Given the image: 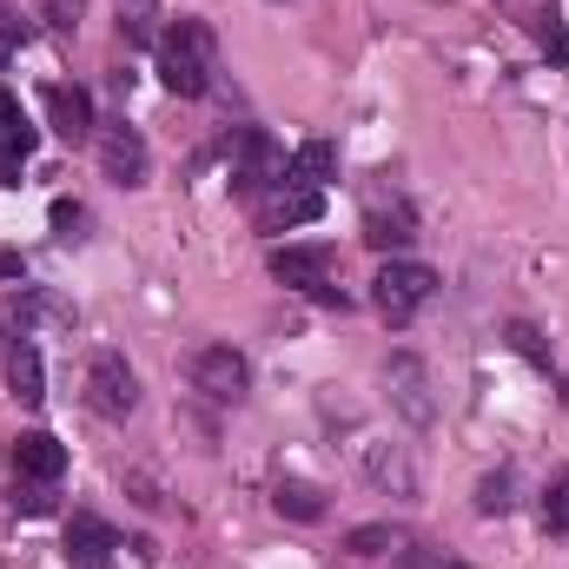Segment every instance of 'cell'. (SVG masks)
<instances>
[{
	"label": "cell",
	"mask_w": 569,
	"mask_h": 569,
	"mask_svg": "<svg viewBox=\"0 0 569 569\" xmlns=\"http://www.w3.org/2000/svg\"><path fill=\"white\" fill-rule=\"evenodd\" d=\"M543 530H557V537L569 530V477L543 490Z\"/></svg>",
	"instance_id": "cb8c5ba5"
},
{
	"label": "cell",
	"mask_w": 569,
	"mask_h": 569,
	"mask_svg": "<svg viewBox=\"0 0 569 569\" xmlns=\"http://www.w3.org/2000/svg\"><path fill=\"white\" fill-rule=\"evenodd\" d=\"M120 7V40L127 47H159V0H113Z\"/></svg>",
	"instance_id": "ac0fdd59"
},
{
	"label": "cell",
	"mask_w": 569,
	"mask_h": 569,
	"mask_svg": "<svg viewBox=\"0 0 569 569\" xmlns=\"http://www.w3.org/2000/svg\"><path fill=\"white\" fill-rule=\"evenodd\" d=\"M20 272V252H0V279H13Z\"/></svg>",
	"instance_id": "4dcf8cb0"
},
{
	"label": "cell",
	"mask_w": 569,
	"mask_h": 569,
	"mask_svg": "<svg viewBox=\"0 0 569 569\" xmlns=\"http://www.w3.org/2000/svg\"><path fill=\"white\" fill-rule=\"evenodd\" d=\"M284 186V152L272 146V133H259V127H246L239 140H232V192H246L252 206Z\"/></svg>",
	"instance_id": "277c9868"
},
{
	"label": "cell",
	"mask_w": 569,
	"mask_h": 569,
	"mask_svg": "<svg viewBox=\"0 0 569 569\" xmlns=\"http://www.w3.org/2000/svg\"><path fill=\"white\" fill-rule=\"evenodd\" d=\"M411 239H418V219H411V206H405V199H391V206H371V212H365V246H371V252H391V259H398Z\"/></svg>",
	"instance_id": "5bb4252c"
},
{
	"label": "cell",
	"mask_w": 569,
	"mask_h": 569,
	"mask_svg": "<svg viewBox=\"0 0 569 569\" xmlns=\"http://www.w3.org/2000/svg\"><path fill=\"white\" fill-rule=\"evenodd\" d=\"M47 127H53L67 146H93L100 120H93V100H87V87H47Z\"/></svg>",
	"instance_id": "30bf717a"
},
{
	"label": "cell",
	"mask_w": 569,
	"mask_h": 569,
	"mask_svg": "<svg viewBox=\"0 0 569 569\" xmlns=\"http://www.w3.org/2000/svg\"><path fill=\"white\" fill-rule=\"evenodd\" d=\"M13 47H20V20H0V60H13Z\"/></svg>",
	"instance_id": "f546056e"
},
{
	"label": "cell",
	"mask_w": 569,
	"mask_h": 569,
	"mask_svg": "<svg viewBox=\"0 0 569 569\" xmlns=\"http://www.w3.org/2000/svg\"><path fill=\"white\" fill-rule=\"evenodd\" d=\"M351 450H358V470H365L378 490H391V497H418V470H411L405 443H385V437H358Z\"/></svg>",
	"instance_id": "9c48e42d"
},
{
	"label": "cell",
	"mask_w": 569,
	"mask_h": 569,
	"mask_svg": "<svg viewBox=\"0 0 569 569\" xmlns=\"http://www.w3.org/2000/svg\"><path fill=\"white\" fill-rule=\"evenodd\" d=\"M510 345L530 358V365H543L550 371V351H543V338H537V325H510Z\"/></svg>",
	"instance_id": "d4e9b609"
},
{
	"label": "cell",
	"mask_w": 569,
	"mask_h": 569,
	"mask_svg": "<svg viewBox=\"0 0 569 569\" xmlns=\"http://www.w3.org/2000/svg\"><path fill=\"white\" fill-rule=\"evenodd\" d=\"M371 298H378L385 325H411L430 298H437V272L418 266V259H385L378 279H371Z\"/></svg>",
	"instance_id": "7a4b0ae2"
},
{
	"label": "cell",
	"mask_w": 569,
	"mask_h": 569,
	"mask_svg": "<svg viewBox=\"0 0 569 569\" xmlns=\"http://www.w3.org/2000/svg\"><path fill=\"white\" fill-rule=\"evenodd\" d=\"M503 510H510V470L477 483V517H503Z\"/></svg>",
	"instance_id": "44dd1931"
},
{
	"label": "cell",
	"mask_w": 569,
	"mask_h": 569,
	"mask_svg": "<svg viewBox=\"0 0 569 569\" xmlns=\"http://www.w3.org/2000/svg\"><path fill=\"white\" fill-rule=\"evenodd\" d=\"M113 550H120V537H113V523H107V517H93V510L67 517V563H73V569H107Z\"/></svg>",
	"instance_id": "7c38bea8"
},
{
	"label": "cell",
	"mask_w": 569,
	"mask_h": 569,
	"mask_svg": "<svg viewBox=\"0 0 569 569\" xmlns=\"http://www.w3.org/2000/svg\"><path fill=\"white\" fill-rule=\"evenodd\" d=\"M40 13H47V27H53V33H73V27H80V0H47Z\"/></svg>",
	"instance_id": "484cf974"
},
{
	"label": "cell",
	"mask_w": 569,
	"mask_h": 569,
	"mask_svg": "<svg viewBox=\"0 0 569 569\" xmlns=\"http://www.w3.org/2000/svg\"><path fill=\"white\" fill-rule=\"evenodd\" d=\"M13 503H20L27 517H47V510H53V490H47V483H27V490H20Z\"/></svg>",
	"instance_id": "83f0119b"
},
{
	"label": "cell",
	"mask_w": 569,
	"mask_h": 569,
	"mask_svg": "<svg viewBox=\"0 0 569 569\" xmlns=\"http://www.w3.org/2000/svg\"><path fill=\"white\" fill-rule=\"evenodd\" d=\"M391 569H463V563H450L443 550H405V557H398Z\"/></svg>",
	"instance_id": "4316f807"
},
{
	"label": "cell",
	"mask_w": 569,
	"mask_h": 569,
	"mask_svg": "<svg viewBox=\"0 0 569 569\" xmlns=\"http://www.w3.org/2000/svg\"><path fill=\"white\" fill-rule=\"evenodd\" d=\"M87 405L100 418H133L140 411V371L120 351H93V365H87Z\"/></svg>",
	"instance_id": "5b68a950"
},
{
	"label": "cell",
	"mask_w": 569,
	"mask_h": 569,
	"mask_svg": "<svg viewBox=\"0 0 569 569\" xmlns=\"http://www.w3.org/2000/svg\"><path fill=\"white\" fill-rule=\"evenodd\" d=\"M7 391H13L20 405H47V365H40V351H33L27 338L7 351Z\"/></svg>",
	"instance_id": "2e32d148"
},
{
	"label": "cell",
	"mask_w": 569,
	"mask_h": 569,
	"mask_svg": "<svg viewBox=\"0 0 569 569\" xmlns=\"http://www.w3.org/2000/svg\"><path fill=\"white\" fill-rule=\"evenodd\" d=\"M93 152H100V172H107L113 186H146V140H140V127H127V120L100 127V133H93Z\"/></svg>",
	"instance_id": "ba28073f"
},
{
	"label": "cell",
	"mask_w": 569,
	"mask_h": 569,
	"mask_svg": "<svg viewBox=\"0 0 569 569\" xmlns=\"http://www.w3.org/2000/svg\"><path fill=\"white\" fill-rule=\"evenodd\" d=\"M272 279L291 284V291H311L318 305H338L345 311V291L331 284V252L325 246H279L272 252Z\"/></svg>",
	"instance_id": "8992f818"
},
{
	"label": "cell",
	"mask_w": 569,
	"mask_h": 569,
	"mask_svg": "<svg viewBox=\"0 0 569 569\" xmlns=\"http://www.w3.org/2000/svg\"><path fill=\"white\" fill-rule=\"evenodd\" d=\"M53 232L73 246V239H87V206L80 199H53Z\"/></svg>",
	"instance_id": "7402d4cb"
},
{
	"label": "cell",
	"mask_w": 569,
	"mask_h": 569,
	"mask_svg": "<svg viewBox=\"0 0 569 569\" xmlns=\"http://www.w3.org/2000/svg\"><path fill=\"white\" fill-rule=\"evenodd\" d=\"M40 318H73L67 305H53V298H40V291H27V298H13V325L27 331V325H40Z\"/></svg>",
	"instance_id": "ffe728a7"
},
{
	"label": "cell",
	"mask_w": 569,
	"mask_h": 569,
	"mask_svg": "<svg viewBox=\"0 0 569 569\" xmlns=\"http://www.w3.org/2000/svg\"><path fill=\"white\" fill-rule=\"evenodd\" d=\"M272 503H279V517H291V523H318L325 517V497L311 483H298V477H279L272 483Z\"/></svg>",
	"instance_id": "e0dca14e"
},
{
	"label": "cell",
	"mask_w": 569,
	"mask_h": 569,
	"mask_svg": "<svg viewBox=\"0 0 569 569\" xmlns=\"http://www.w3.org/2000/svg\"><path fill=\"white\" fill-rule=\"evenodd\" d=\"M212 73H219V40H212V27H206L199 13H179V20L159 33V80H166V93L199 100V93L212 87Z\"/></svg>",
	"instance_id": "6da1fadb"
},
{
	"label": "cell",
	"mask_w": 569,
	"mask_h": 569,
	"mask_svg": "<svg viewBox=\"0 0 569 569\" xmlns=\"http://www.w3.org/2000/svg\"><path fill=\"white\" fill-rule=\"evenodd\" d=\"M325 179H338V146L331 140H305L291 159H284V186H325Z\"/></svg>",
	"instance_id": "9a60e30c"
},
{
	"label": "cell",
	"mask_w": 569,
	"mask_h": 569,
	"mask_svg": "<svg viewBox=\"0 0 569 569\" xmlns=\"http://www.w3.org/2000/svg\"><path fill=\"white\" fill-rule=\"evenodd\" d=\"M385 398H391V411L405 418V425H430L437 418V398H430V371L411 358V351H398L391 365H385Z\"/></svg>",
	"instance_id": "52a82bcc"
},
{
	"label": "cell",
	"mask_w": 569,
	"mask_h": 569,
	"mask_svg": "<svg viewBox=\"0 0 569 569\" xmlns=\"http://www.w3.org/2000/svg\"><path fill=\"white\" fill-rule=\"evenodd\" d=\"M385 543H398V530H391V523H365V530H351V537H345V550H351V557H378Z\"/></svg>",
	"instance_id": "603a6c76"
},
{
	"label": "cell",
	"mask_w": 569,
	"mask_h": 569,
	"mask_svg": "<svg viewBox=\"0 0 569 569\" xmlns=\"http://www.w3.org/2000/svg\"><path fill=\"white\" fill-rule=\"evenodd\" d=\"M20 127H27V120H20V100L0 87V133H20Z\"/></svg>",
	"instance_id": "f1b7e54d"
},
{
	"label": "cell",
	"mask_w": 569,
	"mask_h": 569,
	"mask_svg": "<svg viewBox=\"0 0 569 569\" xmlns=\"http://www.w3.org/2000/svg\"><path fill=\"white\" fill-rule=\"evenodd\" d=\"M325 212V199L311 192V186H272L259 206H252V219H259V232H284V226H311Z\"/></svg>",
	"instance_id": "8fae6325"
},
{
	"label": "cell",
	"mask_w": 569,
	"mask_h": 569,
	"mask_svg": "<svg viewBox=\"0 0 569 569\" xmlns=\"http://www.w3.org/2000/svg\"><path fill=\"white\" fill-rule=\"evenodd\" d=\"M530 33H537V47H543L550 67H569V27H563V13H557V0L530 13Z\"/></svg>",
	"instance_id": "d6986e66"
},
{
	"label": "cell",
	"mask_w": 569,
	"mask_h": 569,
	"mask_svg": "<svg viewBox=\"0 0 569 569\" xmlns=\"http://www.w3.org/2000/svg\"><path fill=\"white\" fill-rule=\"evenodd\" d=\"M13 470H20L27 483H53V477L67 470V443L47 437V430H20V437H13Z\"/></svg>",
	"instance_id": "4fadbf2b"
},
{
	"label": "cell",
	"mask_w": 569,
	"mask_h": 569,
	"mask_svg": "<svg viewBox=\"0 0 569 569\" xmlns=\"http://www.w3.org/2000/svg\"><path fill=\"white\" fill-rule=\"evenodd\" d=\"M186 385H192L199 398H212V405H239L246 385H252V365H246L239 345H199V351L186 358Z\"/></svg>",
	"instance_id": "3957f363"
}]
</instances>
